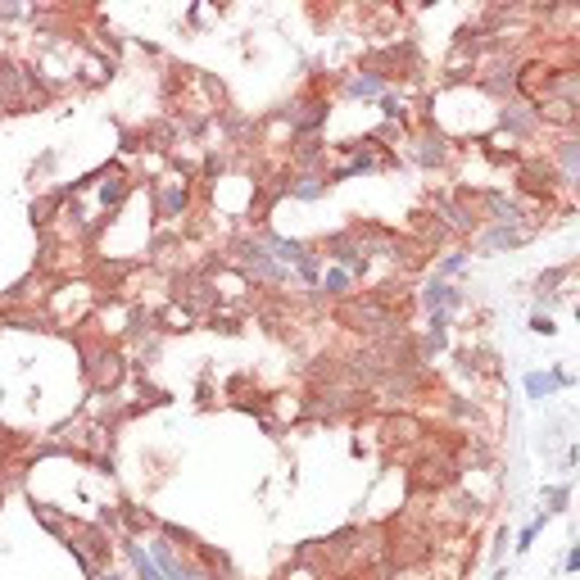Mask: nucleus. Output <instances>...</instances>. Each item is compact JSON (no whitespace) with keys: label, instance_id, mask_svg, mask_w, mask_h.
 Segmentation results:
<instances>
[{"label":"nucleus","instance_id":"nucleus-1","mask_svg":"<svg viewBox=\"0 0 580 580\" xmlns=\"http://www.w3.org/2000/svg\"><path fill=\"white\" fill-rule=\"evenodd\" d=\"M191 186H195V181H191V173L186 168H173V173H159L155 177V186H150V204H155V213L164 222H177V218H186L191 213Z\"/></svg>","mask_w":580,"mask_h":580},{"label":"nucleus","instance_id":"nucleus-2","mask_svg":"<svg viewBox=\"0 0 580 580\" xmlns=\"http://www.w3.org/2000/svg\"><path fill=\"white\" fill-rule=\"evenodd\" d=\"M499 127H503V136H512V141H535V136L549 132V127H544V118H540V109H535V104H526L521 95L503 100Z\"/></svg>","mask_w":580,"mask_h":580},{"label":"nucleus","instance_id":"nucleus-3","mask_svg":"<svg viewBox=\"0 0 580 580\" xmlns=\"http://www.w3.org/2000/svg\"><path fill=\"white\" fill-rule=\"evenodd\" d=\"M87 377H91V385H95L100 394H104V390H118L123 377H127V358H123L114 345H100V349L87 354Z\"/></svg>","mask_w":580,"mask_h":580},{"label":"nucleus","instance_id":"nucleus-4","mask_svg":"<svg viewBox=\"0 0 580 580\" xmlns=\"http://www.w3.org/2000/svg\"><path fill=\"white\" fill-rule=\"evenodd\" d=\"M286 123H290V132H299V136H313L322 123H327V95H318V91H308V95H295V100L286 104Z\"/></svg>","mask_w":580,"mask_h":580},{"label":"nucleus","instance_id":"nucleus-5","mask_svg":"<svg viewBox=\"0 0 580 580\" xmlns=\"http://www.w3.org/2000/svg\"><path fill=\"white\" fill-rule=\"evenodd\" d=\"M390 87H394L390 73H381V68H354L340 91H345L349 100H381V95L390 91Z\"/></svg>","mask_w":580,"mask_h":580},{"label":"nucleus","instance_id":"nucleus-6","mask_svg":"<svg viewBox=\"0 0 580 580\" xmlns=\"http://www.w3.org/2000/svg\"><path fill=\"white\" fill-rule=\"evenodd\" d=\"M327 191H331V181H327V173H318V168H295L290 181H286V195L290 200H304V204L322 200Z\"/></svg>","mask_w":580,"mask_h":580},{"label":"nucleus","instance_id":"nucleus-7","mask_svg":"<svg viewBox=\"0 0 580 580\" xmlns=\"http://www.w3.org/2000/svg\"><path fill=\"white\" fill-rule=\"evenodd\" d=\"M553 159H557V186H576V177H580V136L562 132V141L553 145Z\"/></svg>","mask_w":580,"mask_h":580},{"label":"nucleus","instance_id":"nucleus-8","mask_svg":"<svg viewBox=\"0 0 580 580\" xmlns=\"http://www.w3.org/2000/svg\"><path fill=\"white\" fill-rule=\"evenodd\" d=\"M535 236V227H485V236L476 241L481 254H499V250H517Z\"/></svg>","mask_w":580,"mask_h":580},{"label":"nucleus","instance_id":"nucleus-9","mask_svg":"<svg viewBox=\"0 0 580 580\" xmlns=\"http://www.w3.org/2000/svg\"><path fill=\"white\" fill-rule=\"evenodd\" d=\"M354 286H358V282H354L345 267H336V263H327V267H322V277H318V290L327 299H354Z\"/></svg>","mask_w":580,"mask_h":580},{"label":"nucleus","instance_id":"nucleus-10","mask_svg":"<svg viewBox=\"0 0 580 580\" xmlns=\"http://www.w3.org/2000/svg\"><path fill=\"white\" fill-rule=\"evenodd\" d=\"M195 322H200V318L191 313L186 304H177V299H173L168 308H159V313H155V322H150V327H155V331H191Z\"/></svg>","mask_w":580,"mask_h":580},{"label":"nucleus","instance_id":"nucleus-11","mask_svg":"<svg viewBox=\"0 0 580 580\" xmlns=\"http://www.w3.org/2000/svg\"><path fill=\"white\" fill-rule=\"evenodd\" d=\"M463 263H467V250H449L445 259L435 263V282H445V277H454V272H458V267H463Z\"/></svg>","mask_w":580,"mask_h":580},{"label":"nucleus","instance_id":"nucleus-12","mask_svg":"<svg viewBox=\"0 0 580 580\" xmlns=\"http://www.w3.org/2000/svg\"><path fill=\"white\" fill-rule=\"evenodd\" d=\"M531 331H535V336H553L557 327H553V318H549V313H535V318H531Z\"/></svg>","mask_w":580,"mask_h":580}]
</instances>
